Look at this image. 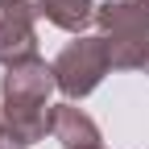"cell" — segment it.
<instances>
[{"instance_id": "1", "label": "cell", "mask_w": 149, "mask_h": 149, "mask_svg": "<svg viewBox=\"0 0 149 149\" xmlns=\"http://www.w3.org/2000/svg\"><path fill=\"white\" fill-rule=\"evenodd\" d=\"M54 91H58L54 66H46L42 58L4 70V79H0V112H4L8 133L21 145H33V141H42L50 133V124H54L50 95Z\"/></svg>"}, {"instance_id": "2", "label": "cell", "mask_w": 149, "mask_h": 149, "mask_svg": "<svg viewBox=\"0 0 149 149\" xmlns=\"http://www.w3.org/2000/svg\"><path fill=\"white\" fill-rule=\"evenodd\" d=\"M95 25L112 50L116 70H145L149 62V4L145 0H104Z\"/></svg>"}, {"instance_id": "3", "label": "cell", "mask_w": 149, "mask_h": 149, "mask_svg": "<svg viewBox=\"0 0 149 149\" xmlns=\"http://www.w3.org/2000/svg\"><path fill=\"white\" fill-rule=\"evenodd\" d=\"M50 66H54V83H58V91H62L66 100L91 95V91L104 83V74L116 70V66H112V50H108V42H104V33H95V37L79 33L74 42L62 46V54H58Z\"/></svg>"}, {"instance_id": "4", "label": "cell", "mask_w": 149, "mask_h": 149, "mask_svg": "<svg viewBox=\"0 0 149 149\" xmlns=\"http://www.w3.org/2000/svg\"><path fill=\"white\" fill-rule=\"evenodd\" d=\"M37 8L33 0H0V66H21L37 58Z\"/></svg>"}, {"instance_id": "5", "label": "cell", "mask_w": 149, "mask_h": 149, "mask_svg": "<svg viewBox=\"0 0 149 149\" xmlns=\"http://www.w3.org/2000/svg\"><path fill=\"white\" fill-rule=\"evenodd\" d=\"M50 133L58 137L66 149H95L104 137H100V124L87 116L83 108H74V100L66 104H54V124H50Z\"/></svg>"}, {"instance_id": "6", "label": "cell", "mask_w": 149, "mask_h": 149, "mask_svg": "<svg viewBox=\"0 0 149 149\" xmlns=\"http://www.w3.org/2000/svg\"><path fill=\"white\" fill-rule=\"evenodd\" d=\"M33 8H37V17H46L50 25H58V29H66V33H74L79 37L87 25H95V0H33Z\"/></svg>"}, {"instance_id": "7", "label": "cell", "mask_w": 149, "mask_h": 149, "mask_svg": "<svg viewBox=\"0 0 149 149\" xmlns=\"http://www.w3.org/2000/svg\"><path fill=\"white\" fill-rule=\"evenodd\" d=\"M13 141H17V137L8 133V124H4V112H0V149H8Z\"/></svg>"}, {"instance_id": "8", "label": "cell", "mask_w": 149, "mask_h": 149, "mask_svg": "<svg viewBox=\"0 0 149 149\" xmlns=\"http://www.w3.org/2000/svg\"><path fill=\"white\" fill-rule=\"evenodd\" d=\"M145 74H149V62H145Z\"/></svg>"}, {"instance_id": "9", "label": "cell", "mask_w": 149, "mask_h": 149, "mask_svg": "<svg viewBox=\"0 0 149 149\" xmlns=\"http://www.w3.org/2000/svg\"><path fill=\"white\" fill-rule=\"evenodd\" d=\"M95 149H104V145H95Z\"/></svg>"}, {"instance_id": "10", "label": "cell", "mask_w": 149, "mask_h": 149, "mask_svg": "<svg viewBox=\"0 0 149 149\" xmlns=\"http://www.w3.org/2000/svg\"><path fill=\"white\" fill-rule=\"evenodd\" d=\"M145 4H149V0H145Z\"/></svg>"}]
</instances>
